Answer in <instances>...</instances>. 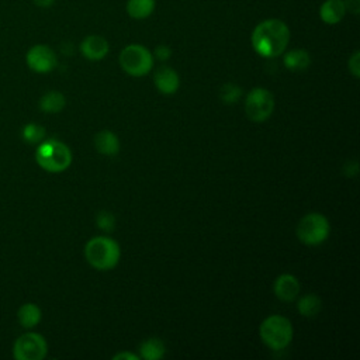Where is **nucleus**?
<instances>
[{
  "instance_id": "f257e3e1",
  "label": "nucleus",
  "mask_w": 360,
  "mask_h": 360,
  "mask_svg": "<svg viewBox=\"0 0 360 360\" xmlns=\"http://www.w3.org/2000/svg\"><path fill=\"white\" fill-rule=\"evenodd\" d=\"M290 37V28L284 21L280 18H267L253 28L250 42L257 55L263 58H276L284 53Z\"/></svg>"
},
{
  "instance_id": "7ed1b4c3",
  "label": "nucleus",
  "mask_w": 360,
  "mask_h": 360,
  "mask_svg": "<svg viewBox=\"0 0 360 360\" xmlns=\"http://www.w3.org/2000/svg\"><path fill=\"white\" fill-rule=\"evenodd\" d=\"M37 163L49 173H60L72 163V152L63 142L48 139L39 143L35 150Z\"/></svg>"
},
{
  "instance_id": "4be33fe9",
  "label": "nucleus",
  "mask_w": 360,
  "mask_h": 360,
  "mask_svg": "<svg viewBox=\"0 0 360 360\" xmlns=\"http://www.w3.org/2000/svg\"><path fill=\"white\" fill-rule=\"evenodd\" d=\"M242 96V89L233 83H226L219 90V97L225 104H233Z\"/></svg>"
},
{
  "instance_id": "a878e982",
  "label": "nucleus",
  "mask_w": 360,
  "mask_h": 360,
  "mask_svg": "<svg viewBox=\"0 0 360 360\" xmlns=\"http://www.w3.org/2000/svg\"><path fill=\"white\" fill-rule=\"evenodd\" d=\"M343 3L347 13L353 15H357L360 13V0H343Z\"/></svg>"
},
{
  "instance_id": "2eb2a0df",
  "label": "nucleus",
  "mask_w": 360,
  "mask_h": 360,
  "mask_svg": "<svg viewBox=\"0 0 360 360\" xmlns=\"http://www.w3.org/2000/svg\"><path fill=\"white\" fill-rule=\"evenodd\" d=\"M283 63L288 70L302 72V70L308 69V66L311 65V56H309L308 51L297 48V49H291L284 53Z\"/></svg>"
},
{
  "instance_id": "5701e85b",
  "label": "nucleus",
  "mask_w": 360,
  "mask_h": 360,
  "mask_svg": "<svg viewBox=\"0 0 360 360\" xmlns=\"http://www.w3.org/2000/svg\"><path fill=\"white\" fill-rule=\"evenodd\" d=\"M97 226L105 232H110L114 229V225H115V218L112 214L107 212V211H103V212H98L97 218Z\"/></svg>"
},
{
  "instance_id": "bb28decb",
  "label": "nucleus",
  "mask_w": 360,
  "mask_h": 360,
  "mask_svg": "<svg viewBox=\"0 0 360 360\" xmlns=\"http://www.w3.org/2000/svg\"><path fill=\"white\" fill-rule=\"evenodd\" d=\"M114 360H139L141 357L136 356L135 353H129V352H121V353H117L115 356H112Z\"/></svg>"
},
{
  "instance_id": "6ab92c4d",
  "label": "nucleus",
  "mask_w": 360,
  "mask_h": 360,
  "mask_svg": "<svg viewBox=\"0 0 360 360\" xmlns=\"http://www.w3.org/2000/svg\"><path fill=\"white\" fill-rule=\"evenodd\" d=\"M65 104H66L65 96L59 91H48L39 100L41 110L45 112H49V114L59 112L65 107Z\"/></svg>"
},
{
  "instance_id": "39448f33",
  "label": "nucleus",
  "mask_w": 360,
  "mask_h": 360,
  "mask_svg": "<svg viewBox=\"0 0 360 360\" xmlns=\"http://www.w3.org/2000/svg\"><path fill=\"white\" fill-rule=\"evenodd\" d=\"M120 66L129 76L141 77L150 72L153 68L152 52L141 44H129L120 53Z\"/></svg>"
},
{
  "instance_id": "9d476101",
  "label": "nucleus",
  "mask_w": 360,
  "mask_h": 360,
  "mask_svg": "<svg viewBox=\"0 0 360 360\" xmlns=\"http://www.w3.org/2000/svg\"><path fill=\"white\" fill-rule=\"evenodd\" d=\"M110 45L101 35H87L80 44L82 55L89 60H101L107 56Z\"/></svg>"
},
{
  "instance_id": "423d86ee",
  "label": "nucleus",
  "mask_w": 360,
  "mask_h": 360,
  "mask_svg": "<svg viewBox=\"0 0 360 360\" xmlns=\"http://www.w3.org/2000/svg\"><path fill=\"white\" fill-rule=\"evenodd\" d=\"M329 235V221L319 212L305 215L297 225V236L305 245H319Z\"/></svg>"
},
{
  "instance_id": "aec40b11",
  "label": "nucleus",
  "mask_w": 360,
  "mask_h": 360,
  "mask_svg": "<svg viewBox=\"0 0 360 360\" xmlns=\"http://www.w3.org/2000/svg\"><path fill=\"white\" fill-rule=\"evenodd\" d=\"M298 312L302 315V316H307V318H314L319 314L321 308H322V301L318 295L315 294H307L304 295L300 301H298Z\"/></svg>"
},
{
  "instance_id": "a211bd4d",
  "label": "nucleus",
  "mask_w": 360,
  "mask_h": 360,
  "mask_svg": "<svg viewBox=\"0 0 360 360\" xmlns=\"http://www.w3.org/2000/svg\"><path fill=\"white\" fill-rule=\"evenodd\" d=\"M166 347L163 342L158 338H150L145 342H142L139 347V357L146 360H159L165 356Z\"/></svg>"
},
{
  "instance_id": "6e6552de",
  "label": "nucleus",
  "mask_w": 360,
  "mask_h": 360,
  "mask_svg": "<svg viewBox=\"0 0 360 360\" xmlns=\"http://www.w3.org/2000/svg\"><path fill=\"white\" fill-rule=\"evenodd\" d=\"M48 345L42 335L27 332L17 338L13 346V357L17 360H42L46 356Z\"/></svg>"
},
{
  "instance_id": "ddd939ff",
  "label": "nucleus",
  "mask_w": 360,
  "mask_h": 360,
  "mask_svg": "<svg viewBox=\"0 0 360 360\" xmlns=\"http://www.w3.org/2000/svg\"><path fill=\"white\" fill-rule=\"evenodd\" d=\"M346 7L343 0H325L319 7V17L328 25L340 22L346 15Z\"/></svg>"
},
{
  "instance_id": "f03ea898",
  "label": "nucleus",
  "mask_w": 360,
  "mask_h": 360,
  "mask_svg": "<svg viewBox=\"0 0 360 360\" xmlns=\"http://www.w3.org/2000/svg\"><path fill=\"white\" fill-rule=\"evenodd\" d=\"M84 256L94 269L110 270L117 266L121 250L114 239L107 236H96L86 243Z\"/></svg>"
},
{
  "instance_id": "412c9836",
  "label": "nucleus",
  "mask_w": 360,
  "mask_h": 360,
  "mask_svg": "<svg viewBox=\"0 0 360 360\" xmlns=\"http://www.w3.org/2000/svg\"><path fill=\"white\" fill-rule=\"evenodd\" d=\"M44 136H45V128L35 122H30L22 128V138L28 143H38L44 139Z\"/></svg>"
},
{
  "instance_id": "9b49d317",
  "label": "nucleus",
  "mask_w": 360,
  "mask_h": 360,
  "mask_svg": "<svg viewBox=\"0 0 360 360\" xmlns=\"http://www.w3.org/2000/svg\"><path fill=\"white\" fill-rule=\"evenodd\" d=\"M273 290L278 300L291 302L300 292V281L292 274H281L276 278Z\"/></svg>"
},
{
  "instance_id": "cd10ccee",
  "label": "nucleus",
  "mask_w": 360,
  "mask_h": 360,
  "mask_svg": "<svg viewBox=\"0 0 360 360\" xmlns=\"http://www.w3.org/2000/svg\"><path fill=\"white\" fill-rule=\"evenodd\" d=\"M32 3H34L37 7L48 8V7H51V6L55 3V0H32Z\"/></svg>"
},
{
  "instance_id": "1a4fd4ad",
  "label": "nucleus",
  "mask_w": 360,
  "mask_h": 360,
  "mask_svg": "<svg viewBox=\"0 0 360 360\" xmlns=\"http://www.w3.org/2000/svg\"><path fill=\"white\" fill-rule=\"evenodd\" d=\"M28 68L37 73H49L56 68L58 59L53 49L48 45L38 44L28 49L25 55Z\"/></svg>"
},
{
  "instance_id": "f3484780",
  "label": "nucleus",
  "mask_w": 360,
  "mask_h": 360,
  "mask_svg": "<svg viewBox=\"0 0 360 360\" xmlns=\"http://www.w3.org/2000/svg\"><path fill=\"white\" fill-rule=\"evenodd\" d=\"M18 321L21 323L22 328L30 329L38 325V322L41 321V309L38 305L28 302V304H22L17 312Z\"/></svg>"
},
{
  "instance_id": "20e7f679",
  "label": "nucleus",
  "mask_w": 360,
  "mask_h": 360,
  "mask_svg": "<svg viewBox=\"0 0 360 360\" xmlns=\"http://www.w3.org/2000/svg\"><path fill=\"white\" fill-rule=\"evenodd\" d=\"M259 335L267 347L281 350L287 347L292 339V325L285 316L270 315L260 323Z\"/></svg>"
},
{
  "instance_id": "b1692460",
  "label": "nucleus",
  "mask_w": 360,
  "mask_h": 360,
  "mask_svg": "<svg viewBox=\"0 0 360 360\" xmlns=\"http://www.w3.org/2000/svg\"><path fill=\"white\" fill-rule=\"evenodd\" d=\"M347 68H349V72L357 79L360 76V52L359 51H354L352 53V56L349 58L347 60Z\"/></svg>"
},
{
  "instance_id": "4468645a",
  "label": "nucleus",
  "mask_w": 360,
  "mask_h": 360,
  "mask_svg": "<svg viewBox=\"0 0 360 360\" xmlns=\"http://www.w3.org/2000/svg\"><path fill=\"white\" fill-rule=\"evenodd\" d=\"M96 150L105 156H114L120 150V141L117 135L111 131H100L94 136Z\"/></svg>"
},
{
  "instance_id": "393cba45",
  "label": "nucleus",
  "mask_w": 360,
  "mask_h": 360,
  "mask_svg": "<svg viewBox=\"0 0 360 360\" xmlns=\"http://www.w3.org/2000/svg\"><path fill=\"white\" fill-rule=\"evenodd\" d=\"M152 55H153V58L165 62V60H167L172 56V49L167 45H158Z\"/></svg>"
},
{
  "instance_id": "f8f14e48",
  "label": "nucleus",
  "mask_w": 360,
  "mask_h": 360,
  "mask_svg": "<svg viewBox=\"0 0 360 360\" xmlns=\"http://www.w3.org/2000/svg\"><path fill=\"white\" fill-rule=\"evenodd\" d=\"M156 89L163 94H173L180 86V77L177 72L169 66H160L153 76Z\"/></svg>"
},
{
  "instance_id": "dca6fc26",
  "label": "nucleus",
  "mask_w": 360,
  "mask_h": 360,
  "mask_svg": "<svg viewBox=\"0 0 360 360\" xmlns=\"http://www.w3.org/2000/svg\"><path fill=\"white\" fill-rule=\"evenodd\" d=\"M156 7V0H127L125 10L134 20L148 18Z\"/></svg>"
},
{
  "instance_id": "0eeeda50",
  "label": "nucleus",
  "mask_w": 360,
  "mask_h": 360,
  "mask_svg": "<svg viewBox=\"0 0 360 360\" xmlns=\"http://www.w3.org/2000/svg\"><path fill=\"white\" fill-rule=\"evenodd\" d=\"M274 110L273 94L264 87H255L249 91L245 101V112L255 122L266 121Z\"/></svg>"
}]
</instances>
